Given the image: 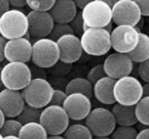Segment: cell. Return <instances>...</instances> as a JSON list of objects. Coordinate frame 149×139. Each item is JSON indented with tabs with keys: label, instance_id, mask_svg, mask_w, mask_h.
<instances>
[{
	"label": "cell",
	"instance_id": "obj_24",
	"mask_svg": "<svg viewBox=\"0 0 149 139\" xmlns=\"http://www.w3.org/2000/svg\"><path fill=\"white\" fill-rule=\"evenodd\" d=\"M65 139H93V133L85 124L75 123L69 125L64 131Z\"/></svg>",
	"mask_w": 149,
	"mask_h": 139
},
{
	"label": "cell",
	"instance_id": "obj_49",
	"mask_svg": "<svg viewBox=\"0 0 149 139\" xmlns=\"http://www.w3.org/2000/svg\"><path fill=\"white\" fill-rule=\"evenodd\" d=\"M148 22H149V17H148Z\"/></svg>",
	"mask_w": 149,
	"mask_h": 139
},
{
	"label": "cell",
	"instance_id": "obj_27",
	"mask_svg": "<svg viewBox=\"0 0 149 139\" xmlns=\"http://www.w3.org/2000/svg\"><path fill=\"white\" fill-rule=\"evenodd\" d=\"M23 124L16 118H6L0 129V133L3 136L19 135Z\"/></svg>",
	"mask_w": 149,
	"mask_h": 139
},
{
	"label": "cell",
	"instance_id": "obj_45",
	"mask_svg": "<svg viewBox=\"0 0 149 139\" xmlns=\"http://www.w3.org/2000/svg\"><path fill=\"white\" fill-rule=\"evenodd\" d=\"M4 139H21L19 137V135H11V136H6L4 137Z\"/></svg>",
	"mask_w": 149,
	"mask_h": 139
},
{
	"label": "cell",
	"instance_id": "obj_25",
	"mask_svg": "<svg viewBox=\"0 0 149 139\" xmlns=\"http://www.w3.org/2000/svg\"><path fill=\"white\" fill-rule=\"evenodd\" d=\"M135 112L138 122L149 127V96H143L135 105Z\"/></svg>",
	"mask_w": 149,
	"mask_h": 139
},
{
	"label": "cell",
	"instance_id": "obj_3",
	"mask_svg": "<svg viewBox=\"0 0 149 139\" xmlns=\"http://www.w3.org/2000/svg\"><path fill=\"white\" fill-rule=\"evenodd\" d=\"M32 79L31 70L26 63L8 62L1 67V80L4 88L21 92Z\"/></svg>",
	"mask_w": 149,
	"mask_h": 139
},
{
	"label": "cell",
	"instance_id": "obj_31",
	"mask_svg": "<svg viewBox=\"0 0 149 139\" xmlns=\"http://www.w3.org/2000/svg\"><path fill=\"white\" fill-rule=\"evenodd\" d=\"M105 76L107 75L105 74L103 65L102 64H97V65L93 66L89 70L86 78L93 84H94L97 80H99Z\"/></svg>",
	"mask_w": 149,
	"mask_h": 139
},
{
	"label": "cell",
	"instance_id": "obj_1",
	"mask_svg": "<svg viewBox=\"0 0 149 139\" xmlns=\"http://www.w3.org/2000/svg\"><path fill=\"white\" fill-rule=\"evenodd\" d=\"M84 52L92 56L106 55L112 49L110 32L103 28H88L80 36Z\"/></svg>",
	"mask_w": 149,
	"mask_h": 139
},
{
	"label": "cell",
	"instance_id": "obj_44",
	"mask_svg": "<svg viewBox=\"0 0 149 139\" xmlns=\"http://www.w3.org/2000/svg\"><path fill=\"white\" fill-rule=\"evenodd\" d=\"M47 139H65L63 135H49Z\"/></svg>",
	"mask_w": 149,
	"mask_h": 139
},
{
	"label": "cell",
	"instance_id": "obj_2",
	"mask_svg": "<svg viewBox=\"0 0 149 139\" xmlns=\"http://www.w3.org/2000/svg\"><path fill=\"white\" fill-rule=\"evenodd\" d=\"M28 30L27 14L21 9L11 8L0 15V35L6 40L26 37Z\"/></svg>",
	"mask_w": 149,
	"mask_h": 139
},
{
	"label": "cell",
	"instance_id": "obj_4",
	"mask_svg": "<svg viewBox=\"0 0 149 139\" xmlns=\"http://www.w3.org/2000/svg\"><path fill=\"white\" fill-rule=\"evenodd\" d=\"M114 96L117 103L135 106L143 96V84L139 79L131 74L116 79Z\"/></svg>",
	"mask_w": 149,
	"mask_h": 139
},
{
	"label": "cell",
	"instance_id": "obj_17",
	"mask_svg": "<svg viewBox=\"0 0 149 139\" xmlns=\"http://www.w3.org/2000/svg\"><path fill=\"white\" fill-rule=\"evenodd\" d=\"M26 105L21 91L4 88L0 91V109L6 118H16Z\"/></svg>",
	"mask_w": 149,
	"mask_h": 139
},
{
	"label": "cell",
	"instance_id": "obj_42",
	"mask_svg": "<svg viewBox=\"0 0 149 139\" xmlns=\"http://www.w3.org/2000/svg\"><path fill=\"white\" fill-rule=\"evenodd\" d=\"M100 1H102L103 2L106 3V4H108L112 8L115 4V3H117L119 0H100Z\"/></svg>",
	"mask_w": 149,
	"mask_h": 139
},
{
	"label": "cell",
	"instance_id": "obj_37",
	"mask_svg": "<svg viewBox=\"0 0 149 139\" xmlns=\"http://www.w3.org/2000/svg\"><path fill=\"white\" fill-rule=\"evenodd\" d=\"M136 139H149V127H146L145 128L139 131Z\"/></svg>",
	"mask_w": 149,
	"mask_h": 139
},
{
	"label": "cell",
	"instance_id": "obj_13",
	"mask_svg": "<svg viewBox=\"0 0 149 139\" xmlns=\"http://www.w3.org/2000/svg\"><path fill=\"white\" fill-rule=\"evenodd\" d=\"M70 120H85L92 110L91 98L81 93L67 94L62 105Z\"/></svg>",
	"mask_w": 149,
	"mask_h": 139
},
{
	"label": "cell",
	"instance_id": "obj_34",
	"mask_svg": "<svg viewBox=\"0 0 149 139\" xmlns=\"http://www.w3.org/2000/svg\"><path fill=\"white\" fill-rule=\"evenodd\" d=\"M67 96V94L65 92V91L61 90V89H54V92H53L52 99H51L49 105L62 106L64 100H65Z\"/></svg>",
	"mask_w": 149,
	"mask_h": 139
},
{
	"label": "cell",
	"instance_id": "obj_15",
	"mask_svg": "<svg viewBox=\"0 0 149 139\" xmlns=\"http://www.w3.org/2000/svg\"><path fill=\"white\" fill-rule=\"evenodd\" d=\"M32 45L27 36L6 40L4 49V59L8 62L27 63L31 60Z\"/></svg>",
	"mask_w": 149,
	"mask_h": 139
},
{
	"label": "cell",
	"instance_id": "obj_9",
	"mask_svg": "<svg viewBox=\"0 0 149 139\" xmlns=\"http://www.w3.org/2000/svg\"><path fill=\"white\" fill-rule=\"evenodd\" d=\"M69 122L70 119L62 106L48 105L42 108L40 123L49 135H63Z\"/></svg>",
	"mask_w": 149,
	"mask_h": 139
},
{
	"label": "cell",
	"instance_id": "obj_33",
	"mask_svg": "<svg viewBox=\"0 0 149 139\" xmlns=\"http://www.w3.org/2000/svg\"><path fill=\"white\" fill-rule=\"evenodd\" d=\"M137 73L141 80L149 82V58L139 63Z\"/></svg>",
	"mask_w": 149,
	"mask_h": 139
},
{
	"label": "cell",
	"instance_id": "obj_12",
	"mask_svg": "<svg viewBox=\"0 0 149 139\" xmlns=\"http://www.w3.org/2000/svg\"><path fill=\"white\" fill-rule=\"evenodd\" d=\"M134 63L129 54L115 51L105 58L102 65L106 75L116 80L130 75L134 70Z\"/></svg>",
	"mask_w": 149,
	"mask_h": 139
},
{
	"label": "cell",
	"instance_id": "obj_19",
	"mask_svg": "<svg viewBox=\"0 0 149 139\" xmlns=\"http://www.w3.org/2000/svg\"><path fill=\"white\" fill-rule=\"evenodd\" d=\"M115 79L105 76L93 84V96L100 103L104 105H114V85Z\"/></svg>",
	"mask_w": 149,
	"mask_h": 139
},
{
	"label": "cell",
	"instance_id": "obj_10",
	"mask_svg": "<svg viewBox=\"0 0 149 139\" xmlns=\"http://www.w3.org/2000/svg\"><path fill=\"white\" fill-rule=\"evenodd\" d=\"M81 11L86 28H104L112 22V8L100 0L88 3Z\"/></svg>",
	"mask_w": 149,
	"mask_h": 139
},
{
	"label": "cell",
	"instance_id": "obj_35",
	"mask_svg": "<svg viewBox=\"0 0 149 139\" xmlns=\"http://www.w3.org/2000/svg\"><path fill=\"white\" fill-rule=\"evenodd\" d=\"M139 6L142 15L145 17H149V0H134Z\"/></svg>",
	"mask_w": 149,
	"mask_h": 139
},
{
	"label": "cell",
	"instance_id": "obj_47",
	"mask_svg": "<svg viewBox=\"0 0 149 139\" xmlns=\"http://www.w3.org/2000/svg\"><path fill=\"white\" fill-rule=\"evenodd\" d=\"M1 66L0 65V89L3 87L2 83H1Z\"/></svg>",
	"mask_w": 149,
	"mask_h": 139
},
{
	"label": "cell",
	"instance_id": "obj_38",
	"mask_svg": "<svg viewBox=\"0 0 149 139\" xmlns=\"http://www.w3.org/2000/svg\"><path fill=\"white\" fill-rule=\"evenodd\" d=\"M11 9L8 0H0V15Z\"/></svg>",
	"mask_w": 149,
	"mask_h": 139
},
{
	"label": "cell",
	"instance_id": "obj_28",
	"mask_svg": "<svg viewBox=\"0 0 149 139\" xmlns=\"http://www.w3.org/2000/svg\"><path fill=\"white\" fill-rule=\"evenodd\" d=\"M138 131L134 127L117 126L110 135L112 139H136Z\"/></svg>",
	"mask_w": 149,
	"mask_h": 139
},
{
	"label": "cell",
	"instance_id": "obj_21",
	"mask_svg": "<svg viewBox=\"0 0 149 139\" xmlns=\"http://www.w3.org/2000/svg\"><path fill=\"white\" fill-rule=\"evenodd\" d=\"M67 94L81 93L91 98L93 96V84L85 77H74L69 81L64 89Z\"/></svg>",
	"mask_w": 149,
	"mask_h": 139
},
{
	"label": "cell",
	"instance_id": "obj_32",
	"mask_svg": "<svg viewBox=\"0 0 149 139\" xmlns=\"http://www.w3.org/2000/svg\"><path fill=\"white\" fill-rule=\"evenodd\" d=\"M69 24L70 25L71 28H72L73 32H74V34L80 37L86 29L84 19L82 18L81 11H78L75 17L70 21Z\"/></svg>",
	"mask_w": 149,
	"mask_h": 139
},
{
	"label": "cell",
	"instance_id": "obj_11",
	"mask_svg": "<svg viewBox=\"0 0 149 139\" xmlns=\"http://www.w3.org/2000/svg\"><path fill=\"white\" fill-rule=\"evenodd\" d=\"M112 23L136 27L142 19L141 11L134 0H119L112 7Z\"/></svg>",
	"mask_w": 149,
	"mask_h": 139
},
{
	"label": "cell",
	"instance_id": "obj_7",
	"mask_svg": "<svg viewBox=\"0 0 149 139\" xmlns=\"http://www.w3.org/2000/svg\"><path fill=\"white\" fill-rule=\"evenodd\" d=\"M85 125L94 137L110 136L117 126L112 110L103 107L93 108L85 119Z\"/></svg>",
	"mask_w": 149,
	"mask_h": 139
},
{
	"label": "cell",
	"instance_id": "obj_36",
	"mask_svg": "<svg viewBox=\"0 0 149 139\" xmlns=\"http://www.w3.org/2000/svg\"><path fill=\"white\" fill-rule=\"evenodd\" d=\"M11 8L20 9L26 6V0H8Z\"/></svg>",
	"mask_w": 149,
	"mask_h": 139
},
{
	"label": "cell",
	"instance_id": "obj_39",
	"mask_svg": "<svg viewBox=\"0 0 149 139\" xmlns=\"http://www.w3.org/2000/svg\"><path fill=\"white\" fill-rule=\"evenodd\" d=\"M6 41V39H5L2 36L0 35V63H1L4 60V49Z\"/></svg>",
	"mask_w": 149,
	"mask_h": 139
},
{
	"label": "cell",
	"instance_id": "obj_22",
	"mask_svg": "<svg viewBox=\"0 0 149 139\" xmlns=\"http://www.w3.org/2000/svg\"><path fill=\"white\" fill-rule=\"evenodd\" d=\"M19 136L21 139H47L49 134L40 122H36L23 125Z\"/></svg>",
	"mask_w": 149,
	"mask_h": 139
},
{
	"label": "cell",
	"instance_id": "obj_41",
	"mask_svg": "<svg viewBox=\"0 0 149 139\" xmlns=\"http://www.w3.org/2000/svg\"><path fill=\"white\" fill-rule=\"evenodd\" d=\"M143 96H149V82H145V84H143Z\"/></svg>",
	"mask_w": 149,
	"mask_h": 139
},
{
	"label": "cell",
	"instance_id": "obj_5",
	"mask_svg": "<svg viewBox=\"0 0 149 139\" xmlns=\"http://www.w3.org/2000/svg\"><path fill=\"white\" fill-rule=\"evenodd\" d=\"M53 92L52 84L42 77L33 78L21 91L26 104L40 109L49 105Z\"/></svg>",
	"mask_w": 149,
	"mask_h": 139
},
{
	"label": "cell",
	"instance_id": "obj_46",
	"mask_svg": "<svg viewBox=\"0 0 149 139\" xmlns=\"http://www.w3.org/2000/svg\"><path fill=\"white\" fill-rule=\"evenodd\" d=\"M93 139H112L110 136H104V137H94Z\"/></svg>",
	"mask_w": 149,
	"mask_h": 139
},
{
	"label": "cell",
	"instance_id": "obj_29",
	"mask_svg": "<svg viewBox=\"0 0 149 139\" xmlns=\"http://www.w3.org/2000/svg\"><path fill=\"white\" fill-rule=\"evenodd\" d=\"M56 0H26V6L31 11H49Z\"/></svg>",
	"mask_w": 149,
	"mask_h": 139
},
{
	"label": "cell",
	"instance_id": "obj_20",
	"mask_svg": "<svg viewBox=\"0 0 149 139\" xmlns=\"http://www.w3.org/2000/svg\"><path fill=\"white\" fill-rule=\"evenodd\" d=\"M117 126L134 127L138 123L135 112V106L125 105L115 103L112 108Z\"/></svg>",
	"mask_w": 149,
	"mask_h": 139
},
{
	"label": "cell",
	"instance_id": "obj_30",
	"mask_svg": "<svg viewBox=\"0 0 149 139\" xmlns=\"http://www.w3.org/2000/svg\"><path fill=\"white\" fill-rule=\"evenodd\" d=\"M72 33H74V32H73L72 28H71L69 23H55L52 32H51L48 37L53 39V40L57 41L58 39L62 37L63 35H65L67 34H72Z\"/></svg>",
	"mask_w": 149,
	"mask_h": 139
},
{
	"label": "cell",
	"instance_id": "obj_43",
	"mask_svg": "<svg viewBox=\"0 0 149 139\" xmlns=\"http://www.w3.org/2000/svg\"><path fill=\"white\" fill-rule=\"evenodd\" d=\"M6 116L4 115V112H2V110L0 109V129H1V127H2L3 125V123H4V120H6Z\"/></svg>",
	"mask_w": 149,
	"mask_h": 139
},
{
	"label": "cell",
	"instance_id": "obj_26",
	"mask_svg": "<svg viewBox=\"0 0 149 139\" xmlns=\"http://www.w3.org/2000/svg\"><path fill=\"white\" fill-rule=\"evenodd\" d=\"M42 110V109L37 108L26 104L23 110L16 118L23 125L30 122H40Z\"/></svg>",
	"mask_w": 149,
	"mask_h": 139
},
{
	"label": "cell",
	"instance_id": "obj_18",
	"mask_svg": "<svg viewBox=\"0 0 149 139\" xmlns=\"http://www.w3.org/2000/svg\"><path fill=\"white\" fill-rule=\"evenodd\" d=\"M78 9L74 0H56L49 12L54 23H69L77 15Z\"/></svg>",
	"mask_w": 149,
	"mask_h": 139
},
{
	"label": "cell",
	"instance_id": "obj_6",
	"mask_svg": "<svg viewBox=\"0 0 149 139\" xmlns=\"http://www.w3.org/2000/svg\"><path fill=\"white\" fill-rule=\"evenodd\" d=\"M31 61L40 68H50L60 61L59 46L49 37L36 39L33 43Z\"/></svg>",
	"mask_w": 149,
	"mask_h": 139
},
{
	"label": "cell",
	"instance_id": "obj_14",
	"mask_svg": "<svg viewBox=\"0 0 149 139\" xmlns=\"http://www.w3.org/2000/svg\"><path fill=\"white\" fill-rule=\"evenodd\" d=\"M27 18L29 38L38 39L49 37L55 23L49 11H30Z\"/></svg>",
	"mask_w": 149,
	"mask_h": 139
},
{
	"label": "cell",
	"instance_id": "obj_48",
	"mask_svg": "<svg viewBox=\"0 0 149 139\" xmlns=\"http://www.w3.org/2000/svg\"><path fill=\"white\" fill-rule=\"evenodd\" d=\"M0 139H4V136L0 133Z\"/></svg>",
	"mask_w": 149,
	"mask_h": 139
},
{
	"label": "cell",
	"instance_id": "obj_16",
	"mask_svg": "<svg viewBox=\"0 0 149 139\" xmlns=\"http://www.w3.org/2000/svg\"><path fill=\"white\" fill-rule=\"evenodd\" d=\"M59 46L60 61L65 64H73L81 57L83 48L80 37L77 34H67L56 41Z\"/></svg>",
	"mask_w": 149,
	"mask_h": 139
},
{
	"label": "cell",
	"instance_id": "obj_23",
	"mask_svg": "<svg viewBox=\"0 0 149 139\" xmlns=\"http://www.w3.org/2000/svg\"><path fill=\"white\" fill-rule=\"evenodd\" d=\"M129 55L136 63H140L149 58V35L141 32L139 39L135 49Z\"/></svg>",
	"mask_w": 149,
	"mask_h": 139
},
{
	"label": "cell",
	"instance_id": "obj_8",
	"mask_svg": "<svg viewBox=\"0 0 149 139\" xmlns=\"http://www.w3.org/2000/svg\"><path fill=\"white\" fill-rule=\"evenodd\" d=\"M140 31L131 25H117L110 32L112 49L115 52L129 54L138 44Z\"/></svg>",
	"mask_w": 149,
	"mask_h": 139
},
{
	"label": "cell",
	"instance_id": "obj_40",
	"mask_svg": "<svg viewBox=\"0 0 149 139\" xmlns=\"http://www.w3.org/2000/svg\"><path fill=\"white\" fill-rule=\"evenodd\" d=\"M77 4L78 9L81 10L86 5H87L88 3L91 2L93 0H74Z\"/></svg>",
	"mask_w": 149,
	"mask_h": 139
}]
</instances>
